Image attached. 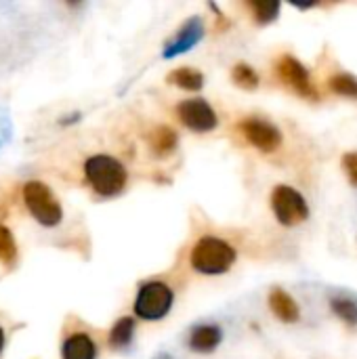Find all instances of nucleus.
I'll use <instances>...</instances> for the list:
<instances>
[{
	"instance_id": "f257e3e1",
	"label": "nucleus",
	"mask_w": 357,
	"mask_h": 359,
	"mask_svg": "<svg viewBox=\"0 0 357 359\" xmlns=\"http://www.w3.org/2000/svg\"><path fill=\"white\" fill-rule=\"evenodd\" d=\"M236 259H238V252L231 244H227L225 240L215 238V236H204L191 248L189 263L198 273L221 276L231 269Z\"/></svg>"
},
{
	"instance_id": "f03ea898",
	"label": "nucleus",
	"mask_w": 357,
	"mask_h": 359,
	"mask_svg": "<svg viewBox=\"0 0 357 359\" xmlns=\"http://www.w3.org/2000/svg\"><path fill=\"white\" fill-rule=\"evenodd\" d=\"M84 175H86L88 185L103 198H114L122 194V189L126 187V179H128L124 164L105 154H97L88 158L84 164Z\"/></svg>"
},
{
	"instance_id": "7ed1b4c3",
	"label": "nucleus",
	"mask_w": 357,
	"mask_h": 359,
	"mask_svg": "<svg viewBox=\"0 0 357 359\" xmlns=\"http://www.w3.org/2000/svg\"><path fill=\"white\" fill-rule=\"evenodd\" d=\"M175 292L164 282H145L135 299V313L145 322H158L173 309Z\"/></svg>"
},
{
	"instance_id": "20e7f679",
	"label": "nucleus",
	"mask_w": 357,
	"mask_h": 359,
	"mask_svg": "<svg viewBox=\"0 0 357 359\" xmlns=\"http://www.w3.org/2000/svg\"><path fill=\"white\" fill-rule=\"evenodd\" d=\"M23 202L32 217L44 227H55L63 219V210L55 200L53 191L40 181H29L23 185Z\"/></svg>"
},
{
	"instance_id": "39448f33",
	"label": "nucleus",
	"mask_w": 357,
	"mask_h": 359,
	"mask_svg": "<svg viewBox=\"0 0 357 359\" xmlns=\"http://www.w3.org/2000/svg\"><path fill=\"white\" fill-rule=\"evenodd\" d=\"M271 208H274L276 219L286 227H295V225L307 221V217H309L307 200L303 198L301 191H297L290 185H278L274 189Z\"/></svg>"
},
{
	"instance_id": "423d86ee",
	"label": "nucleus",
	"mask_w": 357,
	"mask_h": 359,
	"mask_svg": "<svg viewBox=\"0 0 357 359\" xmlns=\"http://www.w3.org/2000/svg\"><path fill=\"white\" fill-rule=\"evenodd\" d=\"M276 69H278V78H280L286 86H290L299 97L318 101L320 95H318L316 86H314V82H311V76H309L307 67H305L297 57H292V55H282V57L278 59Z\"/></svg>"
},
{
	"instance_id": "0eeeda50",
	"label": "nucleus",
	"mask_w": 357,
	"mask_h": 359,
	"mask_svg": "<svg viewBox=\"0 0 357 359\" xmlns=\"http://www.w3.org/2000/svg\"><path fill=\"white\" fill-rule=\"evenodd\" d=\"M240 133L242 137L257 147L263 154H274L282 145V133L276 124L263 120V118H246L240 122Z\"/></svg>"
},
{
	"instance_id": "6e6552de",
	"label": "nucleus",
	"mask_w": 357,
	"mask_h": 359,
	"mask_svg": "<svg viewBox=\"0 0 357 359\" xmlns=\"http://www.w3.org/2000/svg\"><path fill=\"white\" fill-rule=\"evenodd\" d=\"M177 116L194 133H210L217 128V114L204 99H185L177 105Z\"/></svg>"
},
{
	"instance_id": "1a4fd4ad",
	"label": "nucleus",
	"mask_w": 357,
	"mask_h": 359,
	"mask_svg": "<svg viewBox=\"0 0 357 359\" xmlns=\"http://www.w3.org/2000/svg\"><path fill=\"white\" fill-rule=\"evenodd\" d=\"M202 38H204V23H202V19L200 17H191V19H187L181 25V29L166 44V48H164L162 55H164V59H173V57H177L181 53H187L189 48H194Z\"/></svg>"
},
{
	"instance_id": "9d476101",
	"label": "nucleus",
	"mask_w": 357,
	"mask_h": 359,
	"mask_svg": "<svg viewBox=\"0 0 357 359\" xmlns=\"http://www.w3.org/2000/svg\"><path fill=\"white\" fill-rule=\"evenodd\" d=\"M223 341V332L217 324H198L189 332V347L198 353L215 351Z\"/></svg>"
},
{
	"instance_id": "9b49d317",
	"label": "nucleus",
	"mask_w": 357,
	"mask_h": 359,
	"mask_svg": "<svg viewBox=\"0 0 357 359\" xmlns=\"http://www.w3.org/2000/svg\"><path fill=\"white\" fill-rule=\"evenodd\" d=\"M269 307H271L274 316L278 320H282L284 324H295L301 318V309H299L297 301L288 292H284L282 288L271 290V294H269Z\"/></svg>"
},
{
	"instance_id": "f8f14e48",
	"label": "nucleus",
	"mask_w": 357,
	"mask_h": 359,
	"mask_svg": "<svg viewBox=\"0 0 357 359\" xmlns=\"http://www.w3.org/2000/svg\"><path fill=\"white\" fill-rule=\"evenodd\" d=\"M97 347L93 339L84 332H76L63 343V359H95Z\"/></svg>"
},
{
	"instance_id": "ddd939ff",
	"label": "nucleus",
	"mask_w": 357,
	"mask_h": 359,
	"mask_svg": "<svg viewBox=\"0 0 357 359\" xmlns=\"http://www.w3.org/2000/svg\"><path fill=\"white\" fill-rule=\"evenodd\" d=\"M177 143H179V137H177L175 128H170V126H158L149 135V145H151V149H154L156 156L170 154L177 147Z\"/></svg>"
},
{
	"instance_id": "4468645a",
	"label": "nucleus",
	"mask_w": 357,
	"mask_h": 359,
	"mask_svg": "<svg viewBox=\"0 0 357 359\" xmlns=\"http://www.w3.org/2000/svg\"><path fill=\"white\" fill-rule=\"evenodd\" d=\"M170 84L179 86V88H185V90H200L204 86V76L202 72L194 69V67H179L175 72L168 74L166 78Z\"/></svg>"
},
{
	"instance_id": "2eb2a0df",
	"label": "nucleus",
	"mask_w": 357,
	"mask_h": 359,
	"mask_svg": "<svg viewBox=\"0 0 357 359\" xmlns=\"http://www.w3.org/2000/svg\"><path fill=\"white\" fill-rule=\"evenodd\" d=\"M133 334H135V320L133 318H120L109 332V347L112 349H126L133 343Z\"/></svg>"
},
{
	"instance_id": "dca6fc26",
	"label": "nucleus",
	"mask_w": 357,
	"mask_h": 359,
	"mask_svg": "<svg viewBox=\"0 0 357 359\" xmlns=\"http://www.w3.org/2000/svg\"><path fill=\"white\" fill-rule=\"evenodd\" d=\"M248 8L252 13V19L259 25H267L278 19L282 4L278 0H252V2H248Z\"/></svg>"
},
{
	"instance_id": "f3484780",
	"label": "nucleus",
	"mask_w": 357,
	"mask_h": 359,
	"mask_svg": "<svg viewBox=\"0 0 357 359\" xmlns=\"http://www.w3.org/2000/svg\"><path fill=\"white\" fill-rule=\"evenodd\" d=\"M328 88L335 95L341 97H349V99H357V78L351 74H335L328 80Z\"/></svg>"
},
{
	"instance_id": "a211bd4d",
	"label": "nucleus",
	"mask_w": 357,
	"mask_h": 359,
	"mask_svg": "<svg viewBox=\"0 0 357 359\" xmlns=\"http://www.w3.org/2000/svg\"><path fill=\"white\" fill-rule=\"evenodd\" d=\"M231 78L240 88H246V90H255L259 86V74L248 63H236L231 69Z\"/></svg>"
},
{
	"instance_id": "6ab92c4d",
	"label": "nucleus",
	"mask_w": 357,
	"mask_h": 359,
	"mask_svg": "<svg viewBox=\"0 0 357 359\" xmlns=\"http://www.w3.org/2000/svg\"><path fill=\"white\" fill-rule=\"evenodd\" d=\"M330 307H332L335 316H339L343 322L357 326V301L347 299V297H335L330 301Z\"/></svg>"
},
{
	"instance_id": "aec40b11",
	"label": "nucleus",
	"mask_w": 357,
	"mask_h": 359,
	"mask_svg": "<svg viewBox=\"0 0 357 359\" xmlns=\"http://www.w3.org/2000/svg\"><path fill=\"white\" fill-rule=\"evenodd\" d=\"M17 257V246H15V240H13V233L0 225V261L4 265H11Z\"/></svg>"
},
{
	"instance_id": "412c9836",
	"label": "nucleus",
	"mask_w": 357,
	"mask_h": 359,
	"mask_svg": "<svg viewBox=\"0 0 357 359\" xmlns=\"http://www.w3.org/2000/svg\"><path fill=\"white\" fill-rule=\"evenodd\" d=\"M343 170L349 177L351 185L357 187V151H349L343 156Z\"/></svg>"
},
{
	"instance_id": "4be33fe9",
	"label": "nucleus",
	"mask_w": 357,
	"mask_h": 359,
	"mask_svg": "<svg viewBox=\"0 0 357 359\" xmlns=\"http://www.w3.org/2000/svg\"><path fill=\"white\" fill-rule=\"evenodd\" d=\"M2 349H4V332L0 328V353H2Z\"/></svg>"
},
{
	"instance_id": "5701e85b",
	"label": "nucleus",
	"mask_w": 357,
	"mask_h": 359,
	"mask_svg": "<svg viewBox=\"0 0 357 359\" xmlns=\"http://www.w3.org/2000/svg\"><path fill=\"white\" fill-rule=\"evenodd\" d=\"M154 359H173V358H170L168 353H158V355H156Z\"/></svg>"
}]
</instances>
